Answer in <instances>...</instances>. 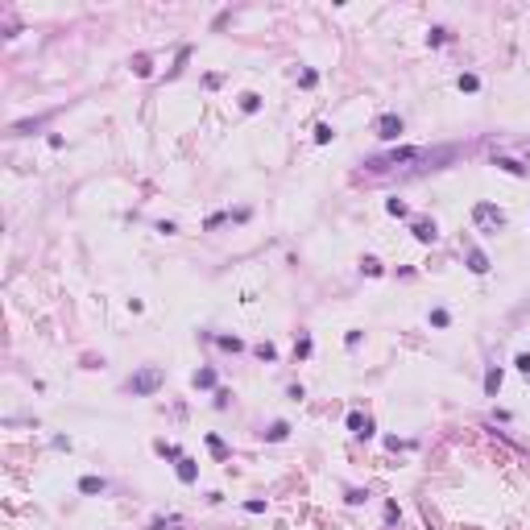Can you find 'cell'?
<instances>
[{
    "label": "cell",
    "instance_id": "cell-6",
    "mask_svg": "<svg viewBox=\"0 0 530 530\" xmlns=\"http://www.w3.org/2000/svg\"><path fill=\"white\" fill-rule=\"evenodd\" d=\"M468 269H472V273H485V269H489V257L481 253V248H472V253H468Z\"/></svg>",
    "mask_w": 530,
    "mask_h": 530
},
{
    "label": "cell",
    "instance_id": "cell-10",
    "mask_svg": "<svg viewBox=\"0 0 530 530\" xmlns=\"http://www.w3.org/2000/svg\"><path fill=\"white\" fill-rule=\"evenodd\" d=\"M240 108H244V112H257V108H261V96H253V91H244V96H240Z\"/></svg>",
    "mask_w": 530,
    "mask_h": 530
},
{
    "label": "cell",
    "instance_id": "cell-8",
    "mask_svg": "<svg viewBox=\"0 0 530 530\" xmlns=\"http://www.w3.org/2000/svg\"><path fill=\"white\" fill-rule=\"evenodd\" d=\"M286 435H290V423H273V427L265 431V439H273V443H282V439H286Z\"/></svg>",
    "mask_w": 530,
    "mask_h": 530
},
{
    "label": "cell",
    "instance_id": "cell-18",
    "mask_svg": "<svg viewBox=\"0 0 530 530\" xmlns=\"http://www.w3.org/2000/svg\"><path fill=\"white\" fill-rule=\"evenodd\" d=\"M331 137H336V133H331V124H319V129H315V141H319V145L331 141Z\"/></svg>",
    "mask_w": 530,
    "mask_h": 530
},
{
    "label": "cell",
    "instance_id": "cell-21",
    "mask_svg": "<svg viewBox=\"0 0 530 530\" xmlns=\"http://www.w3.org/2000/svg\"><path fill=\"white\" fill-rule=\"evenodd\" d=\"M244 510H248V514H265V501H257V497H253V501H244Z\"/></svg>",
    "mask_w": 530,
    "mask_h": 530
},
{
    "label": "cell",
    "instance_id": "cell-9",
    "mask_svg": "<svg viewBox=\"0 0 530 530\" xmlns=\"http://www.w3.org/2000/svg\"><path fill=\"white\" fill-rule=\"evenodd\" d=\"M178 481H186V485L195 481V464L191 460H178Z\"/></svg>",
    "mask_w": 530,
    "mask_h": 530
},
{
    "label": "cell",
    "instance_id": "cell-16",
    "mask_svg": "<svg viewBox=\"0 0 530 530\" xmlns=\"http://www.w3.org/2000/svg\"><path fill=\"white\" fill-rule=\"evenodd\" d=\"M477 87H481L477 75H460V91H477Z\"/></svg>",
    "mask_w": 530,
    "mask_h": 530
},
{
    "label": "cell",
    "instance_id": "cell-5",
    "mask_svg": "<svg viewBox=\"0 0 530 530\" xmlns=\"http://www.w3.org/2000/svg\"><path fill=\"white\" fill-rule=\"evenodd\" d=\"M108 485H104V477H83L79 481V493H87V497H96V493H104Z\"/></svg>",
    "mask_w": 530,
    "mask_h": 530
},
{
    "label": "cell",
    "instance_id": "cell-11",
    "mask_svg": "<svg viewBox=\"0 0 530 530\" xmlns=\"http://www.w3.org/2000/svg\"><path fill=\"white\" fill-rule=\"evenodd\" d=\"M195 385L211 389V385H215V373H211V369H199V373H195Z\"/></svg>",
    "mask_w": 530,
    "mask_h": 530
},
{
    "label": "cell",
    "instance_id": "cell-17",
    "mask_svg": "<svg viewBox=\"0 0 530 530\" xmlns=\"http://www.w3.org/2000/svg\"><path fill=\"white\" fill-rule=\"evenodd\" d=\"M220 348H228V352H240V340H236V336H220Z\"/></svg>",
    "mask_w": 530,
    "mask_h": 530
},
{
    "label": "cell",
    "instance_id": "cell-2",
    "mask_svg": "<svg viewBox=\"0 0 530 530\" xmlns=\"http://www.w3.org/2000/svg\"><path fill=\"white\" fill-rule=\"evenodd\" d=\"M377 137H381V141H398V137H402V116L385 112V116L377 120Z\"/></svg>",
    "mask_w": 530,
    "mask_h": 530
},
{
    "label": "cell",
    "instance_id": "cell-13",
    "mask_svg": "<svg viewBox=\"0 0 530 530\" xmlns=\"http://www.w3.org/2000/svg\"><path fill=\"white\" fill-rule=\"evenodd\" d=\"M431 323H435V327H448V323H452V315H448L443 306H435V311H431Z\"/></svg>",
    "mask_w": 530,
    "mask_h": 530
},
{
    "label": "cell",
    "instance_id": "cell-1",
    "mask_svg": "<svg viewBox=\"0 0 530 530\" xmlns=\"http://www.w3.org/2000/svg\"><path fill=\"white\" fill-rule=\"evenodd\" d=\"M162 381H166V373L149 365V369H141V373H133V377H129V394H133V398H149L153 389H162Z\"/></svg>",
    "mask_w": 530,
    "mask_h": 530
},
{
    "label": "cell",
    "instance_id": "cell-4",
    "mask_svg": "<svg viewBox=\"0 0 530 530\" xmlns=\"http://www.w3.org/2000/svg\"><path fill=\"white\" fill-rule=\"evenodd\" d=\"M348 427H352V435H360V439H369V435H373V423H369L365 414H348Z\"/></svg>",
    "mask_w": 530,
    "mask_h": 530
},
{
    "label": "cell",
    "instance_id": "cell-7",
    "mask_svg": "<svg viewBox=\"0 0 530 530\" xmlns=\"http://www.w3.org/2000/svg\"><path fill=\"white\" fill-rule=\"evenodd\" d=\"M414 236H419L423 244H431V240H435V224H431V220H419V224H414Z\"/></svg>",
    "mask_w": 530,
    "mask_h": 530
},
{
    "label": "cell",
    "instance_id": "cell-19",
    "mask_svg": "<svg viewBox=\"0 0 530 530\" xmlns=\"http://www.w3.org/2000/svg\"><path fill=\"white\" fill-rule=\"evenodd\" d=\"M257 356H261V360H273L277 348H273V344H257Z\"/></svg>",
    "mask_w": 530,
    "mask_h": 530
},
{
    "label": "cell",
    "instance_id": "cell-15",
    "mask_svg": "<svg viewBox=\"0 0 530 530\" xmlns=\"http://www.w3.org/2000/svg\"><path fill=\"white\" fill-rule=\"evenodd\" d=\"M497 385H501V369H489V377H485V389H489V394H497Z\"/></svg>",
    "mask_w": 530,
    "mask_h": 530
},
{
    "label": "cell",
    "instance_id": "cell-3",
    "mask_svg": "<svg viewBox=\"0 0 530 530\" xmlns=\"http://www.w3.org/2000/svg\"><path fill=\"white\" fill-rule=\"evenodd\" d=\"M472 220H477V224H493V228H501V224H506V215H501V211H497L493 203H477V211H472Z\"/></svg>",
    "mask_w": 530,
    "mask_h": 530
},
{
    "label": "cell",
    "instance_id": "cell-12",
    "mask_svg": "<svg viewBox=\"0 0 530 530\" xmlns=\"http://www.w3.org/2000/svg\"><path fill=\"white\" fill-rule=\"evenodd\" d=\"M497 166H501V170H510V174H526V166H522V162H514V158H497Z\"/></svg>",
    "mask_w": 530,
    "mask_h": 530
},
{
    "label": "cell",
    "instance_id": "cell-20",
    "mask_svg": "<svg viewBox=\"0 0 530 530\" xmlns=\"http://www.w3.org/2000/svg\"><path fill=\"white\" fill-rule=\"evenodd\" d=\"M385 207H389V215H406V203H402V199H389Z\"/></svg>",
    "mask_w": 530,
    "mask_h": 530
},
{
    "label": "cell",
    "instance_id": "cell-22",
    "mask_svg": "<svg viewBox=\"0 0 530 530\" xmlns=\"http://www.w3.org/2000/svg\"><path fill=\"white\" fill-rule=\"evenodd\" d=\"M518 369H522V373H530V356H526V352L518 356Z\"/></svg>",
    "mask_w": 530,
    "mask_h": 530
},
{
    "label": "cell",
    "instance_id": "cell-14",
    "mask_svg": "<svg viewBox=\"0 0 530 530\" xmlns=\"http://www.w3.org/2000/svg\"><path fill=\"white\" fill-rule=\"evenodd\" d=\"M207 448H211L215 456H220V460L228 456V448H224V439H220V435H207Z\"/></svg>",
    "mask_w": 530,
    "mask_h": 530
}]
</instances>
